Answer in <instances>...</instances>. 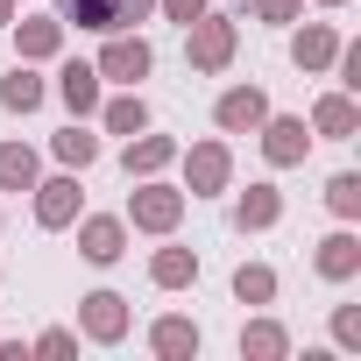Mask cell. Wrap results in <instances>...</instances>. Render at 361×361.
Returning <instances> with one entry per match:
<instances>
[{
  "label": "cell",
  "instance_id": "1",
  "mask_svg": "<svg viewBox=\"0 0 361 361\" xmlns=\"http://www.w3.org/2000/svg\"><path fill=\"white\" fill-rule=\"evenodd\" d=\"M142 8L149 0H64V15L85 29H128V22H142Z\"/></svg>",
  "mask_w": 361,
  "mask_h": 361
},
{
  "label": "cell",
  "instance_id": "2",
  "mask_svg": "<svg viewBox=\"0 0 361 361\" xmlns=\"http://www.w3.org/2000/svg\"><path fill=\"white\" fill-rule=\"evenodd\" d=\"M177 8H185V15H192V0H177Z\"/></svg>",
  "mask_w": 361,
  "mask_h": 361
}]
</instances>
